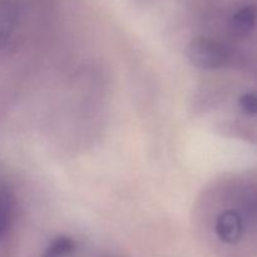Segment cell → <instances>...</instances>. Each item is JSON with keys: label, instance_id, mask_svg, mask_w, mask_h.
<instances>
[{"label": "cell", "instance_id": "cell-1", "mask_svg": "<svg viewBox=\"0 0 257 257\" xmlns=\"http://www.w3.org/2000/svg\"><path fill=\"white\" fill-rule=\"evenodd\" d=\"M191 64L201 70H215L225 65L228 53L223 44L211 38H195L187 47Z\"/></svg>", "mask_w": 257, "mask_h": 257}, {"label": "cell", "instance_id": "cell-2", "mask_svg": "<svg viewBox=\"0 0 257 257\" xmlns=\"http://www.w3.org/2000/svg\"><path fill=\"white\" fill-rule=\"evenodd\" d=\"M20 0H0V52L8 48L19 25Z\"/></svg>", "mask_w": 257, "mask_h": 257}, {"label": "cell", "instance_id": "cell-3", "mask_svg": "<svg viewBox=\"0 0 257 257\" xmlns=\"http://www.w3.org/2000/svg\"><path fill=\"white\" fill-rule=\"evenodd\" d=\"M215 231L222 242L230 245L237 243L241 241L245 231L242 218L235 211H225L216 220Z\"/></svg>", "mask_w": 257, "mask_h": 257}, {"label": "cell", "instance_id": "cell-4", "mask_svg": "<svg viewBox=\"0 0 257 257\" xmlns=\"http://www.w3.org/2000/svg\"><path fill=\"white\" fill-rule=\"evenodd\" d=\"M14 211V193L9 183L0 177V240H3L12 230Z\"/></svg>", "mask_w": 257, "mask_h": 257}, {"label": "cell", "instance_id": "cell-5", "mask_svg": "<svg viewBox=\"0 0 257 257\" xmlns=\"http://www.w3.org/2000/svg\"><path fill=\"white\" fill-rule=\"evenodd\" d=\"M256 24V10L253 7H243L231 18V28L240 35L248 34Z\"/></svg>", "mask_w": 257, "mask_h": 257}, {"label": "cell", "instance_id": "cell-6", "mask_svg": "<svg viewBox=\"0 0 257 257\" xmlns=\"http://www.w3.org/2000/svg\"><path fill=\"white\" fill-rule=\"evenodd\" d=\"M77 245L73 238L68 236H59L55 237L48 246L44 257H65L75 250Z\"/></svg>", "mask_w": 257, "mask_h": 257}, {"label": "cell", "instance_id": "cell-7", "mask_svg": "<svg viewBox=\"0 0 257 257\" xmlns=\"http://www.w3.org/2000/svg\"><path fill=\"white\" fill-rule=\"evenodd\" d=\"M238 105L241 109L248 115L257 114V93H245L238 99Z\"/></svg>", "mask_w": 257, "mask_h": 257}]
</instances>
